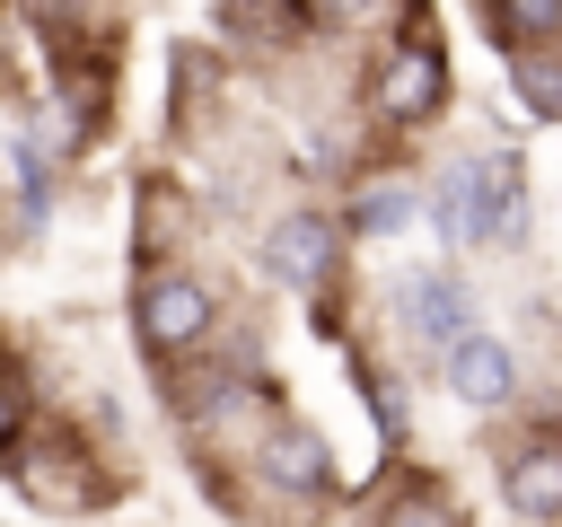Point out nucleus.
Returning a JSON list of instances; mask_svg holds the SVG:
<instances>
[{
    "label": "nucleus",
    "mask_w": 562,
    "mask_h": 527,
    "mask_svg": "<svg viewBox=\"0 0 562 527\" xmlns=\"http://www.w3.org/2000/svg\"><path fill=\"white\" fill-rule=\"evenodd\" d=\"M430 220H439L457 246H509V237L527 228V211H518V158L501 149V158L448 167L439 193H430Z\"/></svg>",
    "instance_id": "1"
},
{
    "label": "nucleus",
    "mask_w": 562,
    "mask_h": 527,
    "mask_svg": "<svg viewBox=\"0 0 562 527\" xmlns=\"http://www.w3.org/2000/svg\"><path fill=\"white\" fill-rule=\"evenodd\" d=\"M395 316H404L413 343H448V351L474 334V325H465V281H457V272H413V281L395 290Z\"/></svg>",
    "instance_id": "2"
},
{
    "label": "nucleus",
    "mask_w": 562,
    "mask_h": 527,
    "mask_svg": "<svg viewBox=\"0 0 562 527\" xmlns=\"http://www.w3.org/2000/svg\"><path fill=\"white\" fill-rule=\"evenodd\" d=\"M202 325H211V299H202L184 272H158V281L140 290V343L184 351V343H202Z\"/></svg>",
    "instance_id": "3"
},
{
    "label": "nucleus",
    "mask_w": 562,
    "mask_h": 527,
    "mask_svg": "<svg viewBox=\"0 0 562 527\" xmlns=\"http://www.w3.org/2000/svg\"><path fill=\"white\" fill-rule=\"evenodd\" d=\"M430 105H439V53L413 44V53H395V61L378 70V114H386V123H413V114H430Z\"/></svg>",
    "instance_id": "4"
},
{
    "label": "nucleus",
    "mask_w": 562,
    "mask_h": 527,
    "mask_svg": "<svg viewBox=\"0 0 562 527\" xmlns=\"http://www.w3.org/2000/svg\"><path fill=\"white\" fill-rule=\"evenodd\" d=\"M272 264H281V281L316 290V281L334 272V228H325L316 211H290V220L272 228Z\"/></svg>",
    "instance_id": "5"
},
{
    "label": "nucleus",
    "mask_w": 562,
    "mask_h": 527,
    "mask_svg": "<svg viewBox=\"0 0 562 527\" xmlns=\"http://www.w3.org/2000/svg\"><path fill=\"white\" fill-rule=\"evenodd\" d=\"M509 378H518V369H509V343H492V334H465V343L448 351V386H457L465 404H483V413L509 395Z\"/></svg>",
    "instance_id": "6"
},
{
    "label": "nucleus",
    "mask_w": 562,
    "mask_h": 527,
    "mask_svg": "<svg viewBox=\"0 0 562 527\" xmlns=\"http://www.w3.org/2000/svg\"><path fill=\"white\" fill-rule=\"evenodd\" d=\"M263 466H272V483H290V492H325V483H334V457H325L316 430H281V439L263 448Z\"/></svg>",
    "instance_id": "7"
},
{
    "label": "nucleus",
    "mask_w": 562,
    "mask_h": 527,
    "mask_svg": "<svg viewBox=\"0 0 562 527\" xmlns=\"http://www.w3.org/2000/svg\"><path fill=\"white\" fill-rule=\"evenodd\" d=\"M509 509L518 518H553L562 509V457H518L509 466Z\"/></svg>",
    "instance_id": "8"
},
{
    "label": "nucleus",
    "mask_w": 562,
    "mask_h": 527,
    "mask_svg": "<svg viewBox=\"0 0 562 527\" xmlns=\"http://www.w3.org/2000/svg\"><path fill=\"white\" fill-rule=\"evenodd\" d=\"M509 79H518V97H527L536 114H562V61H553V53H518Z\"/></svg>",
    "instance_id": "9"
},
{
    "label": "nucleus",
    "mask_w": 562,
    "mask_h": 527,
    "mask_svg": "<svg viewBox=\"0 0 562 527\" xmlns=\"http://www.w3.org/2000/svg\"><path fill=\"white\" fill-rule=\"evenodd\" d=\"M404 220H413V193H404V184H378V193L360 202V237H395Z\"/></svg>",
    "instance_id": "10"
},
{
    "label": "nucleus",
    "mask_w": 562,
    "mask_h": 527,
    "mask_svg": "<svg viewBox=\"0 0 562 527\" xmlns=\"http://www.w3.org/2000/svg\"><path fill=\"white\" fill-rule=\"evenodd\" d=\"M483 26H492V35H518V44H527V35H553V26H562V9H492Z\"/></svg>",
    "instance_id": "11"
}]
</instances>
